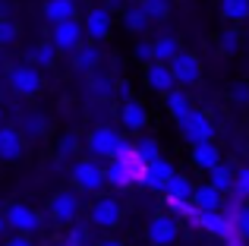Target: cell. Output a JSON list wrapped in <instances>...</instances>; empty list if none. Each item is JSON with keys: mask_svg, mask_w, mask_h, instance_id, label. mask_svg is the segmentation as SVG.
I'll use <instances>...</instances> for the list:
<instances>
[{"mask_svg": "<svg viewBox=\"0 0 249 246\" xmlns=\"http://www.w3.org/2000/svg\"><path fill=\"white\" fill-rule=\"evenodd\" d=\"M48 215H51V221H57V224H73L76 218H79V196H76L73 190L54 193L51 202H48Z\"/></svg>", "mask_w": 249, "mask_h": 246, "instance_id": "cell-5", "label": "cell"}, {"mask_svg": "<svg viewBox=\"0 0 249 246\" xmlns=\"http://www.w3.org/2000/svg\"><path fill=\"white\" fill-rule=\"evenodd\" d=\"M133 148H136V158H139L142 164H148V161H155L161 155V148H158L155 139H139V145H133Z\"/></svg>", "mask_w": 249, "mask_h": 246, "instance_id": "cell-29", "label": "cell"}, {"mask_svg": "<svg viewBox=\"0 0 249 246\" xmlns=\"http://www.w3.org/2000/svg\"><path fill=\"white\" fill-rule=\"evenodd\" d=\"M221 16L231 22H243L249 19V0H221Z\"/></svg>", "mask_w": 249, "mask_h": 246, "instance_id": "cell-24", "label": "cell"}, {"mask_svg": "<svg viewBox=\"0 0 249 246\" xmlns=\"http://www.w3.org/2000/svg\"><path fill=\"white\" fill-rule=\"evenodd\" d=\"M82 35H85L82 22H76V16H73V19H63V22H54L51 41H54L57 51H63V54H73V51L82 44Z\"/></svg>", "mask_w": 249, "mask_h": 246, "instance_id": "cell-6", "label": "cell"}, {"mask_svg": "<svg viewBox=\"0 0 249 246\" xmlns=\"http://www.w3.org/2000/svg\"><path fill=\"white\" fill-rule=\"evenodd\" d=\"M73 186L79 193H101L107 186V174H104V164H95V158H82L73 164V174H70Z\"/></svg>", "mask_w": 249, "mask_h": 246, "instance_id": "cell-2", "label": "cell"}, {"mask_svg": "<svg viewBox=\"0 0 249 246\" xmlns=\"http://www.w3.org/2000/svg\"><path fill=\"white\" fill-rule=\"evenodd\" d=\"M237 48H240V35L233 29H227V32H221V54H237Z\"/></svg>", "mask_w": 249, "mask_h": 246, "instance_id": "cell-35", "label": "cell"}, {"mask_svg": "<svg viewBox=\"0 0 249 246\" xmlns=\"http://www.w3.org/2000/svg\"><path fill=\"white\" fill-rule=\"evenodd\" d=\"M25 152L22 133L13 126H0V161H19Z\"/></svg>", "mask_w": 249, "mask_h": 246, "instance_id": "cell-15", "label": "cell"}, {"mask_svg": "<svg viewBox=\"0 0 249 246\" xmlns=\"http://www.w3.org/2000/svg\"><path fill=\"white\" fill-rule=\"evenodd\" d=\"M63 246H89V228L82 224H70V234L63 237Z\"/></svg>", "mask_w": 249, "mask_h": 246, "instance_id": "cell-30", "label": "cell"}, {"mask_svg": "<svg viewBox=\"0 0 249 246\" xmlns=\"http://www.w3.org/2000/svg\"><path fill=\"white\" fill-rule=\"evenodd\" d=\"M139 171H142V161L136 158V148H129V152H123V155H114L110 164L104 167L107 183L117 186V190H126L129 183H139Z\"/></svg>", "mask_w": 249, "mask_h": 246, "instance_id": "cell-1", "label": "cell"}, {"mask_svg": "<svg viewBox=\"0 0 249 246\" xmlns=\"http://www.w3.org/2000/svg\"><path fill=\"white\" fill-rule=\"evenodd\" d=\"M208 174H212V180H208V183H212L214 190L221 193V196L233 190V174H237V171H233L231 164H224V161H218V164H214V167H212Z\"/></svg>", "mask_w": 249, "mask_h": 246, "instance_id": "cell-22", "label": "cell"}, {"mask_svg": "<svg viewBox=\"0 0 249 246\" xmlns=\"http://www.w3.org/2000/svg\"><path fill=\"white\" fill-rule=\"evenodd\" d=\"M133 54H136V60H142V63H152V60H155V57H152V41H139V44H136V51H133Z\"/></svg>", "mask_w": 249, "mask_h": 246, "instance_id": "cell-38", "label": "cell"}, {"mask_svg": "<svg viewBox=\"0 0 249 246\" xmlns=\"http://www.w3.org/2000/svg\"><path fill=\"white\" fill-rule=\"evenodd\" d=\"M142 10L148 13V19H167L170 3L167 0H142Z\"/></svg>", "mask_w": 249, "mask_h": 246, "instance_id": "cell-31", "label": "cell"}, {"mask_svg": "<svg viewBox=\"0 0 249 246\" xmlns=\"http://www.w3.org/2000/svg\"><path fill=\"white\" fill-rule=\"evenodd\" d=\"M35 63L38 67H54V60H57V48H54V41H41L35 48Z\"/></svg>", "mask_w": 249, "mask_h": 246, "instance_id": "cell-28", "label": "cell"}, {"mask_svg": "<svg viewBox=\"0 0 249 246\" xmlns=\"http://www.w3.org/2000/svg\"><path fill=\"white\" fill-rule=\"evenodd\" d=\"M98 246H123V243H120V240H101Z\"/></svg>", "mask_w": 249, "mask_h": 246, "instance_id": "cell-41", "label": "cell"}, {"mask_svg": "<svg viewBox=\"0 0 249 246\" xmlns=\"http://www.w3.org/2000/svg\"><path fill=\"white\" fill-rule=\"evenodd\" d=\"M85 35L95 38V41H104V38L110 35V29H114V19H110V10H104V6H95V10H89V16H85Z\"/></svg>", "mask_w": 249, "mask_h": 246, "instance_id": "cell-14", "label": "cell"}, {"mask_svg": "<svg viewBox=\"0 0 249 246\" xmlns=\"http://www.w3.org/2000/svg\"><path fill=\"white\" fill-rule=\"evenodd\" d=\"M231 224H233V230H237L243 240H249V209L246 205H240V211L231 218Z\"/></svg>", "mask_w": 249, "mask_h": 246, "instance_id": "cell-34", "label": "cell"}, {"mask_svg": "<svg viewBox=\"0 0 249 246\" xmlns=\"http://www.w3.org/2000/svg\"><path fill=\"white\" fill-rule=\"evenodd\" d=\"M19 38V25L13 22V19L0 16V44H13Z\"/></svg>", "mask_w": 249, "mask_h": 246, "instance_id": "cell-33", "label": "cell"}, {"mask_svg": "<svg viewBox=\"0 0 249 246\" xmlns=\"http://www.w3.org/2000/svg\"><path fill=\"white\" fill-rule=\"evenodd\" d=\"M120 123L126 129H145V123H148V111H145V105H139V101H123L120 105Z\"/></svg>", "mask_w": 249, "mask_h": 246, "instance_id": "cell-16", "label": "cell"}, {"mask_svg": "<svg viewBox=\"0 0 249 246\" xmlns=\"http://www.w3.org/2000/svg\"><path fill=\"white\" fill-rule=\"evenodd\" d=\"M0 117H3V114H0Z\"/></svg>", "mask_w": 249, "mask_h": 246, "instance_id": "cell-43", "label": "cell"}, {"mask_svg": "<svg viewBox=\"0 0 249 246\" xmlns=\"http://www.w3.org/2000/svg\"><path fill=\"white\" fill-rule=\"evenodd\" d=\"M3 246H6V243H3Z\"/></svg>", "mask_w": 249, "mask_h": 246, "instance_id": "cell-44", "label": "cell"}, {"mask_svg": "<svg viewBox=\"0 0 249 246\" xmlns=\"http://www.w3.org/2000/svg\"><path fill=\"white\" fill-rule=\"evenodd\" d=\"M193 205L199 211H221V193L214 190L212 183L196 186V190H193Z\"/></svg>", "mask_w": 249, "mask_h": 246, "instance_id": "cell-19", "label": "cell"}, {"mask_svg": "<svg viewBox=\"0 0 249 246\" xmlns=\"http://www.w3.org/2000/svg\"><path fill=\"white\" fill-rule=\"evenodd\" d=\"M167 67H170V73H174V79L180 82V86H193V82L202 79V60L196 54H186V51H180Z\"/></svg>", "mask_w": 249, "mask_h": 246, "instance_id": "cell-9", "label": "cell"}, {"mask_svg": "<svg viewBox=\"0 0 249 246\" xmlns=\"http://www.w3.org/2000/svg\"><path fill=\"white\" fill-rule=\"evenodd\" d=\"M164 105H167V111H170V117H174V120H180L183 114L193 107V105H189V98L180 92V88H170V92L164 95Z\"/></svg>", "mask_w": 249, "mask_h": 246, "instance_id": "cell-25", "label": "cell"}, {"mask_svg": "<svg viewBox=\"0 0 249 246\" xmlns=\"http://www.w3.org/2000/svg\"><path fill=\"white\" fill-rule=\"evenodd\" d=\"M89 88H91V95H95L98 101H104V98H110V95H114V82H110L107 76H101V73H91Z\"/></svg>", "mask_w": 249, "mask_h": 246, "instance_id": "cell-27", "label": "cell"}, {"mask_svg": "<svg viewBox=\"0 0 249 246\" xmlns=\"http://www.w3.org/2000/svg\"><path fill=\"white\" fill-rule=\"evenodd\" d=\"M170 177H174V164L164 161L161 155L155 161H148V164H142V171H139V183L148 186V190H164V183Z\"/></svg>", "mask_w": 249, "mask_h": 246, "instance_id": "cell-12", "label": "cell"}, {"mask_svg": "<svg viewBox=\"0 0 249 246\" xmlns=\"http://www.w3.org/2000/svg\"><path fill=\"white\" fill-rule=\"evenodd\" d=\"M3 230H6V218L0 215V237H3Z\"/></svg>", "mask_w": 249, "mask_h": 246, "instance_id": "cell-42", "label": "cell"}, {"mask_svg": "<svg viewBox=\"0 0 249 246\" xmlns=\"http://www.w3.org/2000/svg\"><path fill=\"white\" fill-rule=\"evenodd\" d=\"M114 95H120L123 101H129L133 98V86H129L126 79H120V82H114Z\"/></svg>", "mask_w": 249, "mask_h": 246, "instance_id": "cell-39", "label": "cell"}, {"mask_svg": "<svg viewBox=\"0 0 249 246\" xmlns=\"http://www.w3.org/2000/svg\"><path fill=\"white\" fill-rule=\"evenodd\" d=\"M177 54H180V41H177L174 35H161V38H155V41H152V57H155V60L170 63Z\"/></svg>", "mask_w": 249, "mask_h": 246, "instance_id": "cell-21", "label": "cell"}, {"mask_svg": "<svg viewBox=\"0 0 249 246\" xmlns=\"http://www.w3.org/2000/svg\"><path fill=\"white\" fill-rule=\"evenodd\" d=\"M76 16V0H48L44 3V19L48 22H63Z\"/></svg>", "mask_w": 249, "mask_h": 246, "instance_id": "cell-20", "label": "cell"}, {"mask_svg": "<svg viewBox=\"0 0 249 246\" xmlns=\"http://www.w3.org/2000/svg\"><path fill=\"white\" fill-rule=\"evenodd\" d=\"M233 196L240 199H249V167H240L237 174H233Z\"/></svg>", "mask_w": 249, "mask_h": 246, "instance_id": "cell-32", "label": "cell"}, {"mask_svg": "<svg viewBox=\"0 0 249 246\" xmlns=\"http://www.w3.org/2000/svg\"><path fill=\"white\" fill-rule=\"evenodd\" d=\"M6 246H32V240H29V234H16L13 240H6Z\"/></svg>", "mask_w": 249, "mask_h": 246, "instance_id": "cell-40", "label": "cell"}, {"mask_svg": "<svg viewBox=\"0 0 249 246\" xmlns=\"http://www.w3.org/2000/svg\"><path fill=\"white\" fill-rule=\"evenodd\" d=\"M123 145H126V139H120V133L110 126L91 129L89 139H85V148L91 152V158H114V155H120Z\"/></svg>", "mask_w": 249, "mask_h": 246, "instance_id": "cell-3", "label": "cell"}, {"mask_svg": "<svg viewBox=\"0 0 249 246\" xmlns=\"http://www.w3.org/2000/svg\"><path fill=\"white\" fill-rule=\"evenodd\" d=\"M177 123H180L183 139H189V142H202V139H212L214 136V123L208 120L205 111H196V107H189Z\"/></svg>", "mask_w": 249, "mask_h": 246, "instance_id": "cell-4", "label": "cell"}, {"mask_svg": "<svg viewBox=\"0 0 249 246\" xmlns=\"http://www.w3.org/2000/svg\"><path fill=\"white\" fill-rule=\"evenodd\" d=\"M145 82H148V88L158 92V95H167L170 88H177V79H174V73H170V67L161 63V60H152L145 67Z\"/></svg>", "mask_w": 249, "mask_h": 246, "instance_id": "cell-13", "label": "cell"}, {"mask_svg": "<svg viewBox=\"0 0 249 246\" xmlns=\"http://www.w3.org/2000/svg\"><path fill=\"white\" fill-rule=\"evenodd\" d=\"M57 148H60V155H73L76 148H79V139H76L73 133H63V136H60V145H57Z\"/></svg>", "mask_w": 249, "mask_h": 246, "instance_id": "cell-36", "label": "cell"}, {"mask_svg": "<svg viewBox=\"0 0 249 246\" xmlns=\"http://www.w3.org/2000/svg\"><path fill=\"white\" fill-rule=\"evenodd\" d=\"M193 190H196V183L189 177H183V174H174V177L164 183V196H167V202H189L193 199Z\"/></svg>", "mask_w": 249, "mask_h": 246, "instance_id": "cell-17", "label": "cell"}, {"mask_svg": "<svg viewBox=\"0 0 249 246\" xmlns=\"http://www.w3.org/2000/svg\"><path fill=\"white\" fill-rule=\"evenodd\" d=\"M177 237H180V224H177L174 215H155L148 221V243L152 246H174Z\"/></svg>", "mask_w": 249, "mask_h": 246, "instance_id": "cell-8", "label": "cell"}, {"mask_svg": "<svg viewBox=\"0 0 249 246\" xmlns=\"http://www.w3.org/2000/svg\"><path fill=\"white\" fill-rule=\"evenodd\" d=\"M221 161V152L212 139H202V142H193V164L202 167V171H212L214 164Z\"/></svg>", "mask_w": 249, "mask_h": 246, "instance_id": "cell-18", "label": "cell"}, {"mask_svg": "<svg viewBox=\"0 0 249 246\" xmlns=\"http://www.w3.org/2000/svg\"><path fill=\"white\" fill-rule=\"evenodd\" d=\"M10 88L16 95H22V98H32V95H38V88H41V73H38L35 67H13L10 70Z\"/></svg>", "mask_w": 249, "mask_h": 246, "instance_id": "cell-11", "label": "cell"}, {"mask_svg": "<svg viewBox=\"0 0 249 246\" xmlns=\"http://www.w3.org/2000/svg\"><path fill=\"white\" fill-rule=\"evenodd\" d=\"M73 54H76V60H73L76 70H82V73L95 70V63H98V48H95V44H89V48H82V44H79Z\"/></svg>", "mask_w": 249, "mask_h": 246, "instance_id": "cell-26", "label": "cell"}, {"mask_svg": "<svg viewBox=\"0 0 249 246\" xmlns=\"http://www.w3.org/2000/svg\"><path fill=\"white\" fill-rule=\"evenodd\" d=\"M148 22H152V19H148V13L142 10V3L129 6V10L123 13V25H126L129 32H145V29H148Z\"/></svg>", "mask_w": 249, "mask_h": 246, "instance_id": "cell-23", "label": "cell"}, {"mask_svg": "<svg viewBox=\"0 0 249 246\" xmlns=\"http://www.w3.org/2000/svg\"><path fill=\"white\" fill-rule=\"evenodd\" d=\"M89 221L95 224V228H104V230L117 228V224L123 221V209H120V202H117V199H110V196L95 199V205H91V211H89Z\"/></svg>", "mask_w": 249, "mask_h": 246, "instance_id": "cell-7", "label": "cell"}, {"mask_svg": "<svg viewBox=\"0 0 249 246\" xmlns=\"http://www.w3.org/2000/svg\"><path fill=\"white\" fill-rule=\"evenodd\" d=\"M6 228H13L16 234H35L38 228H41V215H38L35 209H29V205H10L6 209Z\"/></svg>", "mask_w": 249, "mask_h": 246, "instance_id": "cell-10", "label": "cell"}, {"mask_svg": "<svg viewBox=\"0 0 249 246\" xmlns=\"http://www.w3.org/2000/svg\"><path fill=\"white\" fill-rule=\"evenodd\" d=\"M231 98L237 101V105H249V86H246V82H237V86H231Z\"/></svg>", "mask_w": 249, "mask_h": 246, "instance_id": "cell-37", "label": "cell"}]
</instances>
